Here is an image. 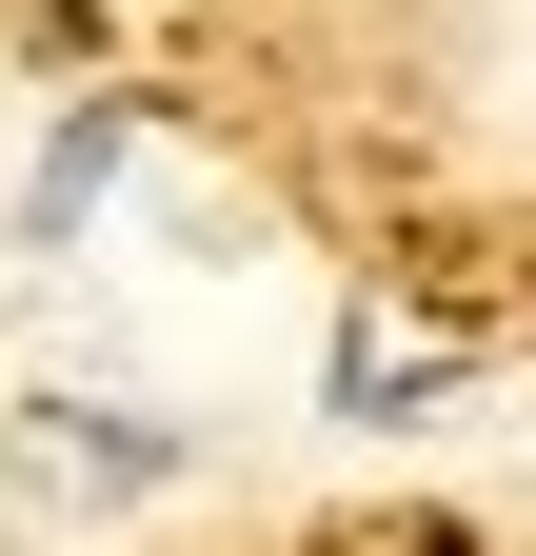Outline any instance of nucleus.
I'll return each mask as SVG.
<instances>
[{"mask_svg":"<svg viewBox=\"0 0 536 556\" xmlns=\"http://www.w3.org/2000/svg\"><path fill=\"white\" fill-rule=\"evenodd\" d=\"M318 397H339V417H437L457 397V338H418V318H339V358H318Z\"/></svg>","mask_w":536,"mask_h":556,"instance_id":"f257e3e1","label":"nucleus"},{"mask_svg":"<svg viewBox=\"0 0 536 556\" xmlns=\"http://www.w3.org/2000/svg\"><path fill=\"white\" fill-rule=\"evenodd\" d=\"M100 179H119V119L80 100V119L40 139V179H21V258H60V239H80V219H100Z\"/></svg>","mask_w":536,"mask_h":556,"instance_id":"f03ea898","label":"nucleus"},{"mask_svg":"<svg viewBox=\"0 0 536 556\" xmlns=\"http://www.w3.org/2000/svg\"><path fill=\"white\" fill-rule=\"evenodd\" d=\"M40 477H60V497H159V477H179V438H140V417H60V438H40Z\"/></svg>","mask_w":536,"mask_h":556,"instance_id":"7ed1b4c3","label":"nucleus"}]
</instances>
